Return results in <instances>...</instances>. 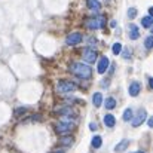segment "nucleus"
Here are the masks:
<instances>
[{"label": "nucleus", "instance_id": "f257e3e1", "mask_svg": "<svg viewBox=\"0 0 153 153\" xmlns=\"http://www.w3.org/2000/svg\"><path fill=\"white\" fill-rule=\"evenodd\" d=\"M70 71L73 74H76L77 77H80V79H89L91 74H92V68L86 64H82V62H71L70 64Z\"/></svg>", "mask_w": 153, "mask_h": 153}, {"label": "nucleus", "instance_id": "f03ea898", "mask_svg": "<svg viewBox=\"0 0 153 153\" xmlns=\"http://www.w3.org/2000/svg\"><path fill=\"white\" fill-rule=\"evenodd\" d=\"M105 24V18L104 16H95V18H89L85 25L89 28V30H98V28H102Z\"/></svg>", "mask_w": 153, "mask_h": 153}, {"label": "nucleus", "instance_id": "7ed1b4c3", "mask_svg": "<svg viewBox=\"0 0 153 153\" xmlns=\"http://www.w3.org/2000/svg\"><path fill=\"white\" fill-rule=\"evenodd\" d=\"M56 91L61 92V94L73 92V91H76V85L73 82H68V80H59L58 85H56Z\"/></svg>", "mask_w": 153, "mask_h": 153}, {"label": "nucleus", "instance_id": "20e7f679", "mask_svg": "<svg viewBox=\"0 0 153 153\" xmlns=\"http://www.w3.org/2000/svg\"><path fill=\"white\" fill-rule=\"evenodd\" d=\"M83 40V36H82V33H70L68 36H67V45H70V46H74V45H79L80 42Z\"/></svg>", "mask_w": 153, "mask_h": 153}, {"label": "nucleus", "instance_id": "39448f33", "mask_svg": "<svg viewBox=\"0 0 153 153\" xmlns=\"http://www.w3.org/2000/svg\"><path fill=\"white\" fill-rule=\"evenodd\" d=\"M82 56H83V59L86 62H94L97 59L98 53H97V51H94L91 48H86V49H83V52H82Z\"/></svg>", "mask_w": 153, "mask_h": 153}, {"label": "nucleus", "instance_id": "423d86ee", "mask_svg": "<svg viewBox=\"0 0 153 153\" xmlns=\"http://www.w3.org/2000/svg\"><path fill=\"white\" fill-rule=\"evenodd\" d=\"M146 117H147V113H146V110L144 108H140L138 110V114L134 117V120H132V126H140L144 120H146Z\"/></svg>", "mask_w": 153, "mask_h": 153}, {"label": "nucleus", "instance_id": "0eeeda50", "mask_svg": "<svg viewBox=\"0 0 153 153\" xmlns=\"http://www.w3.org/2000/svg\"><path fill=\"white\" fill-rule=\"evenodd\" d=\"M73 129V123L71 122H58L56 123V131L59 134H64V132H70Z\"/></svg>", "mask_w": 153, "mask_h": 153}, {"label": "nucleus", "instance_id": "6e6552de", "mask_svg": "<svg viewBox=\"0 0 153 153\" xmlns=\"http://www.w3.org/2000/svg\"><path fill=\"white\" fill-rule=\"evenodd\" d=\"M128 31H129V39L131 40H137L140 37V30L135 24H129L128 25Z\"/></svg>", "mask_w": 153, "mask_h": 153}, {"label": "nucleus", "instance_id": "1a4fd4ad", "mask_svg": "<svg viewBox=\"0 0 153 153\" xmlns=\"http://www.w3.org/2000/svg\"><path fill=\"white\" fill-rule=\"evenodd\" d=\"M107 68H108V58H107V56H101L100 61H98V67H97V70H98L100 74H102V73L107 71Z\"/></svg>", "mask_w": 153, "mask_h": 153}, {"label": "nucleus", "instance_id": "9d476101", "mask_svg": "<svg viewBox=\"0 0 153 153\" xmlns=\"http://www.w3.org/2000/svg\"><path fill=\"white\" fill-rule=\"evenodd\" d=\"M140 91H141V85L138 82H132L129 85V88H128V92H129L131 97H137L140 94Z\"/></svg>", "mask_w": 153, "mask_h": 153}, {"label": "nucleus", "instance_id": "9b49d317", "mask_svg": "<svg viewBox=\"0 0 153 153\" xmlns=\"http://www.w3.org/2000/svg\"><path fill=\"white\" fill-rule=\"evenodd\" d=\"M86 4H88V7H89L91 10H94V12H100V10H101V3H100L98 0H86Z\"/></svg>", "mask_w": 153, "mask_h": 153}, {"label": "nucleus", "instance_id": "f8f14e48", "mask_svg": "<svg viewBox=\"0 0 153 153\" xmlns=\"http://www.w3.org/2000/svg\"><path fill=\"white\" fill-rule=\"evenodd\" d=\"M114 123H116V119H114L113 114H105V116H104V125H105V126L113 128Z\"/></svg>", "mask_w": 153, "mask_h": 153}, {"label": "nucleus", "instance_id": "ddd939ff", "mask_svg": "<svg viewBox=\"0 0 153 153\" xmlns=\"http://www.w3.org/2000/svg\"><path fill=\"white\" fill-rule=\"evenodd\" d=\"M128 146H129V140H122V141L114 147V152H123Z\"/></svg>", "mask_w": 153, "mask_h": 153}, {"label": "nucleus", "instance_id": "4468645a", "mask_svg": "<svg viewBox=\"0 0 153 153\" xmlns=\"http://www.w3.org/2000/svg\"><path fill=\"white\" fill-rule=\"evenodd\" d=\"M152 24H153V19H152L150 15H147V16H144V18L141 19V25H143L144 28H150Z\"/></svg>", "mask_w": 153, "mask_h": 153}, {"label": "nucleus", "instance_id": "2eb2a0df", "mask_svg": "<svg viewBox=\"0 0 153 153\" xmlns=\"http://www.w3.org/2000/svg\"><path fill=\"white\" fill-rule=\"evenodd\" d=\"M92 102H94V105L95 107H100L102 104V95L100 92H97V94H94V97H92Z\"/></svg>", "mask_w": 153, "mask_h": 153}, {"label": "nucleus", "instance_id": "dca6fc26", "mask_svg": "<svg viewBox=\"0 0 153 153\" xmlns=\"http://www.w3.org/2000/svg\"><path fill=\"white\" fill-rule=\"evenodd\" d=\"M102 144V140L100 135H97V137H94L92 138V147H95V149H100Z\"/></svg>", "mask_w": 153, "mask_h": 153}, {"label": "nucleus", "instance_id": "f3484780", "mask_svg": "<svg viewBox=\"0 0 153 153\" xmlns=\"http://www.w3.org/2000/svg\"><path fill=\"white\" fill-rule=\"evenodd\" d=\"M114 107H116V100H114V98L110 97V98L105 100V108H110V110H111V108H114Z\"/></svg>", "mask_w": 153, "mask_h": 153}, {"label": "nucleus", "instance_id": "a211bd4d", "mask_svg": "<svg viewBox=\"0 0 153 153\" xmlns=\"http://www.w3.org/2000/svg\"><path fill=\"white\" fill-rule=\"evenodd\" d=\"M111 51H113L114 55H119V53L122 52V45H120L119 42H117V43H114V45H113V48H111Z\"/></svg>", "mask_w": 153, "mask_h": 153}, {"label": "nucleus", "instance_id": "6ab92c4d", "mask_svg": "<svg viewBox=\"0 0 153 153\" xmlns=\"http://www.w3.org/2000/svg\"><path fill=\"white\" fill-rule=\"evenodd\" d=\"M135 16H137V9L135 7H129L128 9V18L129 19H134Z\"/></svg>", "mask_w": 153, "mask_h": 153}, {"label": "nucleus", "instance_id": "aec40b11", "mask_svg": "<svg viewBox=\"0 0 153 153\" xmlns=\"http://www.w3.org/2000/svg\"><path fill=\"white\" fill-rule=\"evenodd\" d=\"M129 119H132V110L126 108L125 113H123V120H129Z\"/></svg>", "mask_w": 153, "mask_h": 153}, {"label": "nucleus", "instance_id": "412c9836", "mask_svg": "<svg viewBox=\"0 0 153 153\" xmlns=\"http://www.w3.org/2000/svg\"><path fill=\"white\" fill-rule=\"evenodd\" d=\"M144 45H146V48L147 49H150L153 45V36L150 34V36H147V39H146V42H144Z\"/></svg>", "mask_w": 153, "mask_h": 153}, {"label": "nucleus", "instance_id": "4be33fe9", "mask_svg": "<svg viewBox=\"0 0 153 153\" xmlns=\"http://www.w3.org/2000/svg\"><path fill=\"white\" fill-rule=\"evenodd\" d=\"M61 143H62L64 146H70V144L73 143V138H68V137H65V138H62V140H61Z\"/></svg>", "mask_w": 153, "mask_h": 153}, {"label": "nucleus", "instance_id": "5701e85b", "mask_svg": "<svg viewBox=\"0 0 153 153\" xmlns=\"http://www.w3.org/2000/svg\"><path fill=\"white\" fill-rule=\"evenodd\" d=\"M129 55H131V52L128 51V49H126V51H123V58H129Z\"/></svg>", "mask_w": 153, "mask_h": 153}, {"label": "nucleus", "instance_id": "b1692460", "mask_svg": "<svg viewBox=\"0 0 153 153\" xmlns=\"http://www.w3.org/2000/svg\"><path fill=\"white\" fill-rule=\"evenodd\" d=\"M21 113H25V108H18V110L15 111V114H21Z\"/></svg>", "mask_w": 153, "mask_h": 153}, {"label": "nucleus", "instance_id": "393cba45", "mask_svg": "<svg viewBox=\"0 0 153 153\" xmlns=\"http://www.w3.org/2000/svg\"><path fill=\"white\" fill-rule=\"evenodd\" d=\"M89 128H91L92 131H95V129H97V123H91V125H89Z\"/></svg>", "mask_w": 153, "mask_h": 153}, {"label": "nucleus", "instance_id": "a878e982", "mask_svg": "<svg viewBox=\"0 0 153 153\" xmlns=\"http://www.w3.org/2000/svg\"><path fill=\"white\" fill-rule=\"evenodd\" d=\"M147 125H149V126L152 128V126H153V119H149V122H147Z\"/></svg>", "mask_w": 153, "mask_h": 153}, {"label": "nucleus", "instance_id": "bb28decb", "mask_svg": "<svg viewBox=\"0 0 153 153\" xmlns=\"http://www.w3.org/2000/svg\"><path fill=\"white\" fill-rule=\"evenodd\" d=\"M110 27H113V28H114V27H116V21H111V22H110Z\"/></svg>", "mask_w": 153, "mask_h": 153}, {"label": "nucleus", "instance_id": "cd10ccee", "mask_svg": "<svg viewBox=\"0 0 153 153\" xmlns=\"http://www.w3.org/2000/svg\"><path fill=\"white\" fill-rule=\"evenodd\" d=\"M53 153H64V152H61V150H58V152H53Z\"/></svg>", "mask_w": 153, "mask_h": 153}, {"label": "nucleus", "instance_id": "c85d7f7f", "mask_svg": "<svg viewBox=\"0 0 153 153\" xmlns=\"http://www.w3.org/2000/svg\"><path fill=\"white\" fill-rule=\"evenodd\" d=\"M135 153H144V152H141V150H138V152H135Z\"/></svg>", "mask_w": 153, "mask_h": 153}]
</instances>
